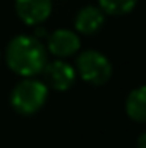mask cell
<instances>
[{
    "instance_id": "cell-1",
    "label": "cell",
    "mask_w": 146,
    "mask_h": 148,
    "mask_svg": "<svg viewBox=\"0 0 146 148\" xmlns=\"http://www.w3.org/2000/svg\"><path fill=\"white\" fill-rule=\"evenodd\" d=\"M7 67L21 77H36L48 62V52L41 40L33 35H17L3 52Z\"/></svg>"
},
{
    "instance_id": "cell-2",
    "label": "cell",
    "mask_w": 146,
    "mask_h": 148,
    "mask_svg": "<svg viewBox=\"0 0 146 148\" xmlns=\"http://www.w3.org/2000/svg\"><path fill=\"white\" fill-rule=\"evenodd\" d=\"M48 98V86L38 77H23L10 91V105L21 115H33L43 109Z\"/></svg>"
},
{
    "instance_id": "cell-3",
    "label": "cell",
    "mask_w": 146,
    "mask_h": 148,
    "mask_svg": "<svg viewBox=\"0 0 146 148\" xmlns=\"http://www.w3.org/2000/svg\"><path fill=\"white\" fill-rule=\"evenodd\" d=\"M76 74L93 86H103L107 84L113 74L112 62L105 53L100 50H83L76 57Z\"/></svg>"
},
{
    "instance_id": "cell-4",
    "label": "cell",
    "mask_w": 146,
    "mask_h": 148,
    "mask_svg": "<svg viewBox=\"0 0 146 148\" xmlns=\"http://www.w3.org/2000/svg\"><path fill=\"white\" fill-rule=\"evenodd\" d=\"M46 52L55 59L67 60L81 52V38L74 29L59 28L46 36Z\"/></svg>"
},
{
    "instance_id": "cell-5",
    "label": "cell",
    "mask_w": 146,
    "mask_h": 148,
    "mask_svg": "<svg viewBox=\"0 0 146 148\" xmlns=\"http://www.w3.org/2000/svg\"><path fill=\"white\" fill-rule=\"evenodd\" d=\"M43 83L55 90V91H67L71 90L77 79V74H76V67L71 66L67 60H62V59H55V60H50L46 62L45 69H43Z\"/></svg>"
},
{
    "instance_id": "cell-6",
    "label": "cell",
    "mask_w": 146,
    "mask_h": 148,
    "mask_svg": "<svg viewBox=\"0 0 146 148\" xmlns=\"http://www.w3.org/2000/svg\"><path fill=\"white\" fill-rule=\"evenodd\" d=\"M16 14L26 26H41L52 14L53 0H14Z\"/></svg>"
},
{
    "instance_id": "cell-7",
    "label": "cell",
    "mask_w": 146,
    "mask_h": 148,
    "mask_svg": "<svg viewBox=\"0 0 146 148\" xmlns=\"http://www.w3.org/2000/svg\"><path fill=\"white\" fill-rule=\"evenodd\" d=\"M105 26V14L98 5H84L74 17V31L77 35L93 36Z\"/></svg>"
},
{
    "instance_id": "cell-8",
    "label": "cell",
    "mask_w": 146,
    "mask_h": 148,
    "mask_svg": "<svg viewBox=\"0 0 146 148\" xmlns=\"http://www.w3.org/2000/svg\"><path fill=\"white\" fill-rule=\"evenodd\" d=\"M126 114L134 122H146V84L129 91L126 98Z\"/></svg>"
},
{
    "instance_id": "cell-9",
    "label": "cell",
    "mask_w": 146,
    "mask_h": 148,
    "mask_svg": "<svg viewBox=\"0 0 146 148\" xmlns=\"http://www.w3.org/2000/svg\"><path fill=\"white\" fill-rule=\"evenodd\" d=\"M139 0H98V7L105 16H127L131 14Z\"/></svg>"
},
{
    "instance_id": "cell-10",
    "label": "cell",
    "mask_w": 146,
    "mask_h": 148,
    "mask_svg": "<svg viewBox=\"0 0 146 148\" xmlns=\"http://www.w3.org/2000/svg\"><path fill=\"white\" fill-rule=\"evenodd\" d=\"M136 148H146V131L139 134V138L136 141Z\"/></svg>"
},
{
    "instance_id": "cell-11",
    "label": "cell",
    "mask_w": 146,
    "mask_h": 148,
    "mask_svg": "<svg viewBox=\"0 0 146 148\" xmlns=\"http://www.w3.org/2000/svg\"><path fill=\"white\" fill-rule=\"evenodd\" d=\"M0 59H2V53H0Z\"/></svg>"
}]
</instances>
